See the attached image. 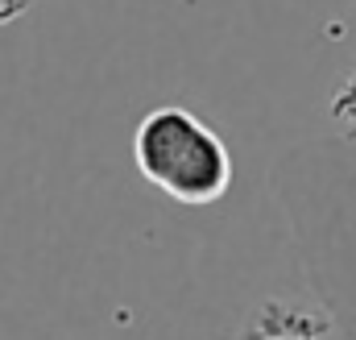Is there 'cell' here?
<instances>
[{
    "instance_id": "cell-3",
    "label": "cell",
    "mask_w": 356,
    "mask_h": 340,
    "mask_svg": "<svg viewBox=\"0 0 356 340\" xmlns=\"http://www.w3.org/2000/svg\"><path fill=\"white\" fill-rule=\"evenodd\" d=\"M315 286L323 291V311L332 316V328L356 340V254L348 257V278H336L332 270H323Z\"/></svg>"
},
{
    "instance_id": "cell-2",
    "label": "cell",
    "mask_w": 356,
    "mask_h": 340,
    "mask_svg": "<svg viewBox=\"0 0 356 340\" xmlns=\"http://www.w3.org/2000/svg\"><path fill=\"white\" fill-rule=\"evenodd\" d=\"M332 332V316L315 303H294V299H266L241 340H323Z\"/></svg>"
},
{
    "instance_id": "cell-4",
    "label": "cell",
    "mask_w": 356,
    "mask_h": 340,
    "mask_svg": "<svg viewBox=\"0 0 356 340\" xmlns=\"http://www.w3.org/2000/svg\"><path fill=\"white\" fill-rule=\"evenodd\" d=\"M327 112H332V121H336L340 137L356 146V71H353V79H348V84L336 87V95H332Z\"/></svg>"
},
{
    "instance_id": "cell-1",
    "label": "cell",
    "mask_w": 356,
    "mask_h": 340,
    "mask_svg": "<svg viewBox=\"0 0 356 340\" xmlns=\"http://www.w3.org/2000/svg\"><path fill=\"white\" fill-rule=\"evenodd\" d=\"M133 162L149 187L186 208H207L224 199L236 174L228 141L182 104L149 108L137 121Z\"/></svg>"
},
{
    "instance_id": "cell-5",
    "label": "cell",
    "mask_w": 356,
    "mask_h": 340,
    "mask_svg": "<svg viewBox=\"0 0 356 340\" xmlns=\"http://www.w3.org/2000/svg\"><path fill=\"white\" fill-rule=\"evenodd\" d=\"M33 8V0H0V25H13L17 17H25Z\"/></svg>"
}]
</instances>
